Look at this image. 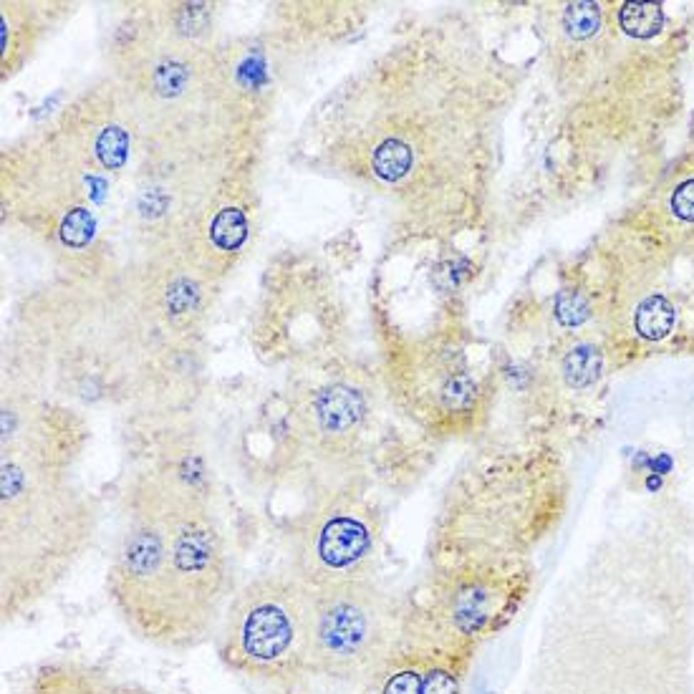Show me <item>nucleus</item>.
Returning <instances> with one entry per match:
<instances>
[{
	"mask_svg": "<svg viewBox=\"0 0 694 694\" xmlns=\"http://www.w3.org/2000/svg\"><path fill=\"white\" fill-rule=\"evenodd\" d=\"M91 442L84 414L69 402L21 382L3 384L0 399V457L38 470L71 472Z\"/></svg>",
	"mask_w": 694,
	"mask_h": 694,
	"instance_id": "obj_9",
	"label": "nucleus"
},
{
	"mask_svg": "<svg viewBox=\"0 0 694 694\" xmlns=\"http://www.w3.org/2000/svg\"><path fill=\"white\" fill-rule=\"evenodd\" d=\"M185 260L132 258L96 273H59L13 316V349L26 377L81 404L175 409L190 384L212 288Z\"/></svg>",
	"mask_w": 694,
	"mask_h": 694,
	"instance_id": "obj_2",
	"label": "nucleus"
},
{
	"mask_svg": "<svg viewBox=\"0 0 694 694\" xmlns=\"http://www.w3.org/2000/svg\"><path fill=\"white\" fill-rule=\"evenodd\" d=\"M119 513L122 530L106 568V596L119 621L162 652L185 654L215 639L238 589L212 503L127 470Z\"/></svg>",
	"mask_w": 694,
	"mask_h": 694,
	"instance_id": "obj_4",
	"label": "nucleus"
},
{
	"mask_svg": "<svg viewBox=\"0 0 694 694\" xmlns=\"http://www.w3.org/2000/svg\"><path fill=\"white\" fill-rule=\"evenodd\" d=\"M470 652L404 642L361 684V694H462Z\"/></svg>",
	"mask_w": 694,
	"mask_h": 694,
	"instance_id": "obj_10",
	"label": "nucleus"
},
{
	"mask_svg": "<svg viewBox=\"0 0 694 694\" xmlns=\"http://www.w3.org/2000/svg\"><path fill=\"white\" fill-rule=\"evenodd\" d=\"M23 694H162L139 682L117 677L109 669L76 657L38 662L26 677Z\"/></svg>",
	"mask_w": 694,
	"mask_h": 694,
	"instance_id": "obj_11",
	"label": "nucleus"
},
{
	"mask_svg": "<svg viewBox=\"0 0 694 694\" xmlns=\"http://www.w3.org/2000/svg\"><path fill=\"white\" fill-rule=\"evenodd\" d=\"M99 503L71 472L0 457V621L46 601L89 553Z\"/></svg>",
	"mask_w": 694,
	"mask_h": 694,
	"instance_id": "obj_5",
	"label": "nucleus"
},
{
	"mask_svg": "<svg viewBox=\"0 0 694 694\" xmlns=\"http://www.w3.org/2000/svg\"><path fill=\"white\" fill-rule=\"evenodd\" d=\"M596 374V356L589 349H576L566 359V377L571 387H586Z\"/></svg>",
	"mask_w": 694,
	"mask_h": 694,
	"instance_id": "obj_14",
	"label": "nucleus"
},
{
	"mask_svg": "<svg viewBox=\"0 0 694 694\" xmlns=\"http://www.w3.org/2000/svg\"><path fill=\"white\" fill-rule=\"evenodd\" d=\"M402 644V606L377 578L313 591L311 677L364 684Z\"/></svg>",
	"mask_w": 694,
	"mask_h": 694,
	"instance_id": "obj_8",
	"label": "nucleus"
},
{
	"mask_svg": "<svg viewBox=\"0 0 694 694\" xmlns=\"http://www.w3.org/2000/svg\"><path fill=\"white\" fill-rule=\"evenodd\" d=\"M662 23L664 13L654 3H626L619 11V26L634 38H652Z\"/></svg>",
	"mask_w": 694,
	"mask_h": 694,
	"instance_id": "obj_13",
	"label": "nucleus"
},
{
	"mask_svg": "<svg viewBox=\"0 0 694 694\" xmlns=\"http://www.w3.org/2000/svg\"><path fill=\"white\" fill-rule=\"evenodd\" d=\"M144 147L127 94L106 74L3 149V212L61 273L127 263L137 258L129 215Z\"/></svg>",
	"mask_w": 694,
	"mask_h": 694,
	"instance_id": "obj_3",
	"label": "nucleus"
},
{
	"mask_svg": "<svg viewBox=\"0 0 694 694\" xmlns=\"http://www.w3.org/2000/svg\"><path fill=\"white\" fill-rule=\"evenodd\" d=\"M288 571L308 589L374 578L382 515L364 475L313 485V495L286 528Z\"/></svg>",
	"mask_w": 694,
	"mask_h": 694,
	"instance_id": "obj_7",
	"label": "nucleus"
},
{
	"mask_svg": "<svg viewBox=\"0 0 694 694\" xmlns=\"http://www.w3.org/2000/svg\"><path fill=\"white\" fill-rule=\"evenodd\" d=\"M313 589L291 571L258 573L230 599L215 654L230 674L288 692L311 677Z\"/></svg>",
	"mask_w": 694,
	"mask_h": 694,
	"instance_id": "obj_6",
	"label": "nucleus"
},
{
	"mask_svg": "<svg viewBox=\"0 0 694 694\" xmlns=\"http://www.w3.org/2000/svg\"><path fill=\"white\" fill-rule=\"evenodd\" d=\"M505 66L452 23H427L346 76L308 117V167L377 202L407 235H450L483 210Z\"/></svg>",
	"mask_w": 694,
	"mask_h": 694,
	"instance_id": "obj_1",
	"label": "nucleus"
},
{
	"mask_svg": "<svg viewBox=\"0 0 694 694\" xmlns=\"http://www.w3.org/2000/svg\"><path fill=\"white\" fill-rule=\"evenodd\" d=\"M61 6H38V3H3L0 11V46H3V81L31 61L33 51L41 46L51 28V18Z\"/></svg>",
	"mask_w": 694,
	"mask_h": 694,
	"instance_id": "obj_12",
	"label": "nucleus"
},
{
	"mask_svg": "<svg viewBox=\"0 0 694 694\" xmlns=\"http://www.w3.org/2000/svg\"><path fill=\"white\" fill-rule=\"evenodd\" d=\"M276 694H306V692H301V689H288V692H276Z\"/></svg>",
	"mask_w": 694,
	"mask_h": 694,
	"instance_id": "obj_15",
	"label": "nucleus"
}]
</instances>
